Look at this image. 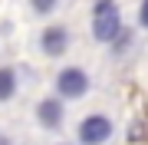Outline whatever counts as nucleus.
Here are the masks:
<instances>
[{
  "mask_svg": "<svg viewBox=\"0 0 148 145\" xmlns=\"http://www.w3.org/2000/svg\"><path fill=\"white\" fill-rule=\"evenodd\" d=\"M33 7H36L40 13H49V10L56 7V0H33Z\"/></svg>",
  "mask_w": 148,
  "mask_h": 145,
  "instance_id": "obj_7",
  "label": "nucleus"
},
{
  "mask_svg": "<svg viewBox=\"0 0 148 145\" xmlns=\"http://www.w3.org/2000/svg\"><path fill=\"white\" fill-rule=\"evenodd\" d=\"M36 115H40V122L46 125V129H56V125L63 122V106H59V99H43Z\"/></svg>",
  "mask_w": 148,
  "mask_h": 145,
  "instance_id": "obj_4",
  "label": "nucleus"
},
{
  "mask_svg": "<svg viewBox=\"0 0 148 145\" xmlns=\"http://www.w3.org/2000/svg\"><path fill=\"white\" fill-rule=\"evenodd\" d=\"M13 92H16V76H13V69L3 66V69H0V102H7Z\"/></svg>",
  "mask_w": 148,
  "mask_h": 145,
  "instance_id": "obj_6",
  "label": "nucleus"
},
{
  "mask_svg": "<svg viewBox=\"0 0 148 145\" xmlns=\"http://www.w3.org/2000/svg\"><path fill=\"white\" fill-rule=\"evenodd\" d=\"M119 30H122V20H119L115 7H112L109 0H102L99 10H95V23H92L95 40H115V36H119Z\"/></svg>",
  "mask_w": 148,
  "mask_h": 145,
  "instance_id": "obj_1",
  "label": "nucleus"
},
{
  "mask_svg": "<svg viewBox=\"0 0 148 145\" xmlns=\"http://www.w3.org/2000/svg\"><path fill=\"white\" fill-rule=\"evenodd\" d=\"M142 23H145V27H148V0H145V3H142Z\"/></svg>",
  "mask_w": 148,
  "mask_h": 145,
  "instance_id": "obj_8",
  "label": "nucleus"
},
{
  "mask_svg": "<svg viewBox=\"0 0 148 145\" xmlns=\"http://www.w3.org/2000/svg\"><path fill=\"white\" fill-rule=\"evenodd\" d=\"M66 43H69V36H66L63 27H49L46 33H43V49H46L49 56H59L66 49Z\"/></svg>",
  "mask_w": 148,
  "mask_h": 145,
  "instance_id": "obj_5",
  "label": "nucleus"
},
{
  "mask_svg": "<svg viewBox=\"0 0 148 145\" xmlns=\"http://www.w3.org/2000/svg\"><path fill=\"white\" fill-rule=\"evenodd\" d=\"M0 145H10V139H3V135H0Z\"/></svg>",
  "mask_w": 148,
  "mask_h": 145,
  "instance_id": "obj_9",
  "label": "nucleus"
},
{
  "mask_svg": "<svg viewBox=\"0 0 148 145\" xmlns=\"http://www.w3.org/2000/svg\"><path fill=\"white\" fill-rule=\"evenodd\" d=\"M112 135V122L106 115H89L86 122L79 125V139L86 142V145H102Z\"/></svg>",
  "mask_w": 148,
  "mask_h": 145,
  "instance_id": "obj_3",
  "label": "nucleus"
},
{
  "mask_svg": "<svg viewBox=\"0 0 148 145\" xmlns=\"http://www.w3.org/2000/svg\"><path fill=\"white\" fill-rule=\"evenodd\" d=\"M59 96H66V99H79L86 89H89V79H86V73L79 69V66H69V69L59 73Z\"/></svg>",
  "mask_w": 148,
  "mask_h": 145,
  "instance_id": "obj_2",
  "label": "nucleus"
}]
</instances>
